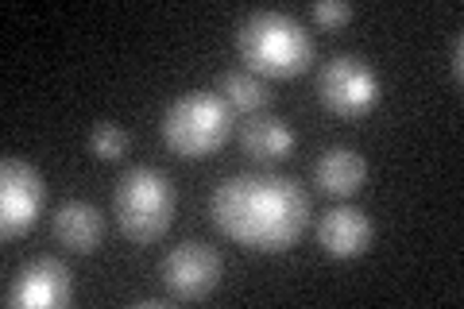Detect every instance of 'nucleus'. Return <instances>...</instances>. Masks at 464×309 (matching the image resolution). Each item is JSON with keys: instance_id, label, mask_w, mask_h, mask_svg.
Instances as JSON below:
<instances>
[{"instance_id": "nucleus-17", "label": "nucleus", "mask_w": 464, "mask_h": 309, "mask_svg": "<svg viewBox=\"0 0 464 309\" xmlns=\"http://www.w3.org/2000/svg\"><path fill=\"white\" fill-rule=\"evenodd\" d=\"M170 302H174V298H143L140 305H143V309H163V305H170Z\"/></svg>"}, {"instance_id": "nucleus-8", "label": "nucleus", "mask_w": 464, "mask_h": 309, "mask_svg": "<svg viewBox=\"0 0 464 309\" xmlns=\"http://www.w3.org/2000/svg\"><path fill=\"white\" fill-rule=\"evenodd\" d=\"M74 298V278L70 267L54 256H35L8 278L5 305L12 309H58Z\"/></svg>"}, {"instance_id": "nucleus-16", "label": "nucleus", "mask_w": 464, "mask_h": 309, "mask_svg": "<svg viewBox=\"0 0 464 309\" xmlns=\"http://www.w3.org/2000/svg\"><path fill=\"white\" fill-rule=\"evenodd\" d=\"M449 78L457 85L464 82V35L460 32H453V39H449Z\"/></svg>"}, {"instance_id": "nucleus-1", "label": "nucleus", "mask_w": 464, "mask_h": 309, "mask_svg": "<svg viewBox=\"0 0 464 309\" xmlns=\"http://www.w3.org/2000/svg\"><path fill=\"white\" fill-rule=\"evenodd\" d=\"M209 217L221 237L248 252H286L310 225V198L286 174L244 170L217 182Z\"/></svg>"}, {"instance_id": "nucleus-6", "label": "nucleus", "mask_w": 464, "mask_h": 309, "mask_svg": "<svg viewBox=\"0 0 464 309\" xmlns=\"http://www.w3.org/2000/svg\"><path fill=\"white\" fill-rule=\"evenodd\" d=\"M43 205H47L43 174L32 163H24V159L8 155L0 163V237L16 240L24 232H32Z\"/></svg>"}, {"instance_id": "nucleus-5", "label": "nucleus", "mask_w": 464, "mask_h": 309, "mask_svg": "<svg viewBox=\"0 0 464 309\" xmlns=\"http://www.w3.org/2000/svg\"><path fill=\"white\" fill-rule=\"evenodd\" d=\"M317 101L333 116H368L383 101V78L364 54H333L317 70Z\"/></svg>"}, {"instance_id": "nucleus-13", "label": "nucleus", "mask_w": 464, "mask_h": 309, "mask_svg": "<svg viewBox=\"0 0 464 309\" xmlns=\"http://www.w3.org/2000/svg\"><path fill=\"white\" fill-rule=\"evenodd\" d=\"M217 93L225 97V105L232 112H244V116L267 112V105H271L267 78H259V73H252V70H228V73H221Z\"/></svg>"}, {"instance_id": "nucleus-14", "label": "nucleus", "mask_w": 464, "mask_h": 309, "mask_svg": "<svg viewBox=\"0 0 464 309\" xmlns=\"http://www.w3.org/2000/svg\"><path fill=\"white\" fill-rule=\"evenodd\" d=\"M128 131L116 124V121H97L90 128V155L101 159V163H116V159L128 155Z\"/></svg>"}, {"instance_id": "nucleus-3", "label": "nucleus", "mask_w": 464, "mask_h": 309, "mask_svg": "<svg viewBox=\"0 0 464 309\" xmlns=\"http://www.w3.org/2000/svg\"><path fill=\"white\" fill-rule=\"evenodd\" d=\"M179 189L159 167H128L112 189V217L121 232L136 244H151L170 228Z\"/></svg>"}, {"instance_id": "nucleus-15", "label": "nucleus", "mask_w": 464, "mask_h": 309, "mask_svg": "<svg viewBox=\"0 0 464 309\" xmlns=\"http://www.w3.org/2000/svg\"><path fill=\"white\" fill-rule=\"evenodd\" d=\"M310 16H314V24H322V27H344L348 20L356 16V8L348 5V0H317V5L310 8Z\"/></svg>"}, {"instance_id": "nucleus-11", "label": "nucleus", "mask_w": 464, "mask_h": 309, "mask_svg": "<svg viewBox=\"0 0 464 309\" xmlns=\"http://www.w3.org/2000/svg\"><path fill=\"white\" fill-rule=\"evenodd\" d=\"M368 182V159L356 147H329L314 163V186L329 198H356Z\"/></svg>"}, {"instance_id": "nucleus-10", "label": "nucleus", "mask_w": 464, "mask_h": 309, "mask_svg": "<svg viewBox=\"0 0 464 309\" xmlns=\"http://www.w3.org/2000/svg\"><path fill=\"white\" fill-rule=\"evenodd\" d=\"M51 232H54V240L63 244L66 252L90 256V252H97L101 237H105V217H101L97 205L82 201V198H70V201H63L54 209Z\"/></svg>"}, {"instance_id": "nucleus-12", "label": "nucleus", "mask_w": 464, "mask_h": 309, "mask_svg": "<svg viewBox=\"0 0 464 309\" xmlns=\"http://www.w3.org/2000/svg\"><path fill=\"white\" fill-rule=\"evenodd\" d=\"M295 128H290L283 116H271V112H256L240 124V147L244 155L256 159V163H279L295 151Z\"/></svg>"}, {"instance_id": "nucleus-4", "label": "nucleus", "mask_w": 464, "mask_h": 309, "mask_svg": "<svg viewBox=\"0 0 464 309\" xmlns=\"http://www.w3.org/2000/svg\"><path fill=\"white\" fill-rule=\"evenodd\" d=\"M159 131L179 159H209L232 136V109L225 105L221 93L190 90L167 105Z\"/></svg>"}, {"instance_id": "nucleus-9", "label": "nucleus", "mask_w": 464, "mask_h": 309, "mask_svg": "<svg viewBox=\"0 0 464 309\" xmlns=\"http://www.w3.org/2000/svg\"><path fill=\"white\" fill-rule=\"evenodd\" d=\"M372 217L356 205H337L317 220V244L325 247V256L333 259H360L372 247Z\"/></svg>"}, {"instance_id": "nucleus-7", "label": "nucleus", "mask_w": 464, "mask_h": 309, "mask_svg": "<svg viewBox=\"0 0 464 309\" xmlns=\"http://www.w3.org/2000/svg\"><path fill=\"white\" fill-rule=\"evenodd\" d=\"M159 275L174 302H201L221 283V256L206 240H182L163 256Z\"/></svg>"}, {"instance_id": "nucleus-2", "label": "nucleus", "mask_w": 464, "mask_h": 309, "mask_svg": "<svg viewBox=\"0 0 464 309\" xmlns=\"http://www.w3.org/2000/svg\"><path fill=\"white\" fill-rule=\"evenodd\" d=\"M237 51L259 78H298L314 63V35L290 12H252L237 24Z\"/></svg>"}]
</instances>
